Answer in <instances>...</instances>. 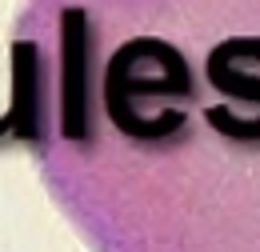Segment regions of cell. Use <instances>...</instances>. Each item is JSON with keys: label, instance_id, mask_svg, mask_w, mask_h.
Returning <instances> with one entry per match:
<instances>
[{"label": "cell", "instance_id": "6da1fadb", "mask_svg": "<svg viewBox=\"0 0 260 252\" xmlns=\"http://www.w3.org/2000/svg\"><path fill=\"white\" fill-rule=\"evenodd\" d=\"M8 60L100 244L260 252V0H56Z\"/></svg>", "mask_w": 260, "mask_h": 252}]
</instances>
